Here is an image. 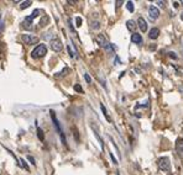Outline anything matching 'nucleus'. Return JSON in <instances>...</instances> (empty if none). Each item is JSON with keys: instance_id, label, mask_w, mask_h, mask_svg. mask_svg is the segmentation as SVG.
<instances>
[{"instance_id": "nucleus-1", "label": "nucleus", "mask_w": 183, "mask_h": 175, "mask_svg": "<svg viewBox=\"0 0 183 175\" xmlns=\"http://www.w3.org/2000/svg\"><path fill=\"white\" fill-rule=\"evenodd\" d=\"M50 114H51V118H52V121H53V125H55V127H56V130H57V132H58L59 137H61V141H62V143H63V144L67 147V141H66L64 132H63L62 127H61V125H59V121H58V120H57V117H56V114H55L53 111H51Z\"/></svg>"}, {"instance_id": "nucleus-2", "label": "nucleus", "mask_w": 183, "mask_h": 175, "mask_svg": "<svg viewBox=\"0 0 183 175\" xmlns=\"http://www.w3.org/2000/svg\"><path fill=\"white\" fill-rule=\"evenodd\" d=\"M47 54V47L45 46V45H38V46H36L35 47V49L31 52V57L34 58V59H38V58H42V57H45Z\"/></svg>"}, {"instance_id": "nucleus-3", "label": "nucleus", "mask_w": 183, "mask_h": 175, "mask_svg": "<svg viewBox=\"0 0 183 175\" xmlns=\"http://www.w3.org/2000/svg\"><path fill=\"white\" fill-rule=\"evenodd\" d=\"M157 164H158V168L161 170H164V171H170L171 170V160L167 157L160 158L158 162H157Z\"/></svg>"}, {"instance_id": "nucleus-4", "label": "nucleus", "mask_w": 183, "mask_h": 175, "mask_svg": "<svg viewBox=\"0 0 183 175\" xmlns=\"http://www.w3.org/2000/svg\"><path fill=\"white\" fill-rule=\"evenodd\" d=\"M21 41L26 46H32V45H36L38 42V38L32 36V35H22L21 36Z\"/></svg>"}, {"instance_id": "nucleus-5", "label": "nucleus", "mask_w": 183, "mask_h": 175, "mask_svg": "<svg viewBox=\"0 0 183 175\" xmlns=\"http://www.w3.org/2000/svg\"><path fill=\"white\" fill-rule=\"evenodd\" d=\"M50 47H51V49H52V51H55V52H61V51L63 49L62 41L58 39V38L51 39V42H50Z\"/></svg>"}, {"instance_id": "nucleus-6", "label": "nucleus", "mask_w": 183, "mask_h": 175, "mask_svg": "<svg viewBox=\"0 0 183 175\" xmlns=\"http://www.w3.org/2000/svg\"><path fill=\"white\" fill-rule=\"evenodd\" d=\"M148 15H150V17H151L152 20H156V19H158V16H160V10H158L156 6L151 5V6L148 7Z\"/></svg>"}, {"instance_id": "nucleus-7", "label": "nucleus", "mask_w": 183, "mask_h": 175, "mask_svg": "<svg viewBox=\"0 0 183 175\" xmlns=\"http://www.w3.org/2000/svg\"><path fill=\"white\" fill-rule=\"evenodd\" d=\"M176 152L179 156V158H183V139L178 138L176 142Z\"/></svg>"}, {"instance_id": "nucleus-8", "label": "nucleus", "mask_w": 183, "mask_h": 175, "mask_svg": "<svg viewBox=\"0 0 183 175\" xmlns=\"http://www.w3.org/2000/svg\"><path fill=\"white\" fill-rule=\"evenodd\" d=\"M136 24H137L139 28L142 31V32H146V31H147V22H146V20L144 17H139Z\"/></svg>"}, {"instance_id": "nucleus-9", "label": "nucleus", "mask_w": 183, "mask_h": 175, "mask_svg": "<svg viewBox=\"0 0 183 175\" xmlns=\"http://www.w3.org/2000/svg\"><path fill=\"white\" fill-rule=\"evenodd\" d=\"M95 39H97V42H98V45H99L100 47L105 48V47L108 46V41H106V38H105L104 35H98Z\"/></svg>"}, {"instance_id": "nucleus-10", "label": "nucleus", "mask_w": 183, "mask_h": 175, "mask_svg": "<svg viewBox=\"0 0 183 175\" xmlns=\"http://www.w3.org/2000/svg\"><path fill=\"white\" fill-rule=\"evenodd\" d=\"M158 36H160V30H158L157 27H154V28H151V30H150L148 37H150L151 39H156Z\"/></svg>"}, {"instance_id": "nucleus-11", "label": "nucleus", "mask_w": 183, "mask_h": 175, "mask_svg": "<svg viewBox=\"0 0 183 175\" xmlns=\"http://www.w3.org/2000/svg\"><path fill=\"white\" fill-rule=\"evenodd\" d=\"M48 24H50V16H47V15H44L41 19H40V21H38V26L40 27H45Z\"/></svg>"}, {"instance_id": "nucleus-12", "label": "nucleus", "mask_w": 183, "mask_h": 175, "mask_svg": "<svg viewBox=\"0 0 183 175\" xmlns=\"http://www.w3.org/2000/svg\"><path fill=\"white\" fill-rule=\"evenodd\" d=\"M126 27H128L129 31L134 32V31L136 30V27H137V24L134 21V20H129V21H126Z\"/></svg>"}, {"instance_id": "nucleus-13", "label": "nucleus", "mask_w": 183, "mask_h": 175, "mask_svg": "<svg viewBox=\"0 0 183 175\" xmlns=\"http://www.w3.org/2000/svg\"><path fill=\"white\" fill-rule=\"evenodd\" d=\"M131 41H133L134 43H136V45H140V43H142V37H141V35L134 32L133 36H131Z\"/></svg>"}, {"instance_id": "nucleus-14", "label": "nucleus", "mask_w": 183, "mask_h": 175, "mask_svg": "<svg viewBox=\"0 0 183 175\" xmlns=\"http://www.w3.org/2000/svg\"><path fill=\"white\" fill-rule=\"evenodd\" d=\"M92 128H93V131H94V135H95L97 139H98V141H99V143H100V147H101V149L104 150V142H103V139H101V137L99 136V133H98V131H97V127H95L94 125H92Z\"/></svg>"}, {"instance_id": "nucleus-15", "label": "nucleus", "mask_w": 183, "mask_h": 175, "mask_svg": "<svg viewBox=\"0 0 183 175\" xmlns=\"http://www.w3.org/2000/svg\"><path fill=\"white\" fill-rule=\"evenodd\" d=\"M22 27L25 28V30H27V31H32L34 30V26H32V21H28V20H24L22 21Z\"/></svg>"}, {"instance_id": "nucleus-16", "label": "nucleus", "mask_w": 183, "mask_h": 175, "mask_svg": "<svg viewBox=\"0 0 183 175\" xmlns=\"http://www.w3.org/2000/svg\"><path fill=\"white\" fill-rule=\"evenodd\" d=\"M40 13H41V11H40L38 9L34 10V13L31 14V16H27V17H26V20H28V21H32V20H34L35 17H37V16H38V14H40Z\"/></svg>"}, {"instance_id": "nucleus-17", "label": "nucleus", "mask_w": 183, "mask_h": 175, "mask_svg": "<svg viewBox=\"0 0 183 175\" xmlns=\"http://www.w3.org/2000/svg\"><path fill=\"white\" fill-rule=\"evenodd\" d=\"M100 109H101V112L104 114V116H105V118L108 120V121H111V118H110V116L108 115V111H106V109H105V106L103 105V104H100Z\"/></svg>"}, {"instance_id": "nucleus-18", "label": "nucleus", "mask_w": 183, "mask_h": 175, "mask_svg": "<svg viewBox=\"0 0 183 175\" xmlns=\"http://www.w3.org/2000/svg\"><path fill=\"white\" fill-rule=\"evenodd\" d=\"M36 127H37V137H38L40 139H41V141L44 142V141H45V136H44V132H42V130L37 125H36Z\"/></svg>"}, {"instance_id": "nucleus-19", "label": "nucleus", "mask_w": 183, "mask_h": 175, "mask_svg": "<svg viewBox=\"0 0 183 175\" xmlns=\"http://www.w3.org/2000/svg\"><path fill=\"white\" fill-rule=\"evenodd\" d=\"M126 9L129 10L130 13H134V10H135L134 3H133V1H128V3H126Z\"/></svg>"}, {"instance_id": "nucleus-20", "label": "nucleus", "mask_w": 183, "mask_h": 175, "mask_svg": "<svg viewBox=\"0 0 183 175\" xmlns=\"http://www.w3.org/2000/svg\"><path fill=\"white\" fill-rule=\"evenodd\" d=\"M31 4H32V1H24L21 5H20V10H25V9H27Z\"/></svg>"}, {"instance_id": "nucleus-21", "label": "nucleus", "mask_w": 183, "mask_h": 175, "mask_svg": "<svg viewBox=\"0 0 183 175\" xmlns=\"http://www.w3.org/2000/svg\"><path fill=\"white\" fill-rule=\"evenodd\" d=\"M67 49H68L69 56L72 57V58H76V53L73 52V49H72V45H68V46H67Z\"/></svg>"}, {"instance_id": "nucleus-22", "label": "nucleus", "mask_w": 183, "mask_h": 175, "mask_svg": "<svg viewBox=\"0 0 183 175\" xmlns=\"http://www.w3.org/2000/svg\"><path fill=\"white\" fill-rule=\"evenodd\" d=\"M100 27V24H99V21H93L92 22V28H94V30H98Z\"/></svg>"}, {"instance_id": "nucleus-23", "label": "nucleus", "mask_w": 183, "mask_h": 175, "mask_svg": "<svg viewBox=\"0 0 183 175\" xmlns=\"http://www.w3.org/2000/svg\"><path fill=\"white\" fill-rule=\"evenodd\" d=\"M74 90H76L77 92H83V88L80 86L79 84H76V85H74Z\"/></svg>"}, {"instance_id": "nucleus-24", "label": "nucleus", "mask_w": 183, "mask_h": 175, "mask_svg": "<svg viewBox=\"0 0 183 175\" xmlns=\"http://www.w3.org/2000/svg\"><path fill=\"white\" fill-rule=\"evenodd\" d=\"M27 160H28V162H31V164H32V165H34V167L36 165V160H35V158H34V157H31V156H28V157H27Z\"/></svg>"}, {"instance_id": "nucleus-25", "label": "nucleus", "mask_w": 183, "mask_h": 175, "mask_svg": "<svg viewBox=\"0 0 183 175\" xmlns=\"http://www.w3.org/2000/svg\"><path fill=\"white\" fill-rule=\"evenodd\" d=\"M84 79H86V81H87L88 84H90V83H92V78H90V75H89L88 73H86V74H84Z\"/></svg>"}, {"instance_id": "nucleus-26", "label": "nucleus", "mask_w": 183, "mask_h": 175, "mask_svg": "<svg viewBox=\"0 0 183 175\" xmlns=\"http://www.w3.org/2000/svg\"><path fill=\"white\" fill-rule=\"evenodd\" d=\"M76 26L77 27H79V26H82V19H80V17H76Z\"/></svg>"}, {"instance_id": "nucleus-27", "label": "nucleus", "mask_w": 183, "mask_h": 175, "mask_svg": "<svg viewBox=\"0 0 183 175\" xmlns=\"http://www.w3.org/2000/svg\"><path fill=\"white\" fill-rule=\"evenodd\" d=\"M20 164H21V165H22V167H24L26 170H28V167H27V164L25 163V160H24V159H20Z\"/></svg>"}, {"instance_id": "nucleus-28", "label": "nucleus", "mask_w": 183, "mask_h": 175, "mask_svg": "<svg viewBox=\"0 0 183 175\" xmlns=\"http://www.w3.org/2000/svg\"><path fill=\"white\" fill-rule=\"evenodd\" d=\"M67 71H69V69H68V68H64V69H63V71H61V73H58V74H61L59 77H64ZM57 78H58V77H57Z\"/></svg>"}, {"instance_id": "nucleus-29", "label": "nucleus", "mask_w": 183, "mask_h": 175, "mask_svg": "<svg viewBox=\"0 0 183 175\" xmlns=\"http://www.w3.org/2000/svg\"><path fill=\"white\" fill-rule=\"evenodd\" d=\"M52 34H51V32H47V34H45V36H44V38L45 39H50V38H52Z\"/></svg>"}, {"instance_id": "nucleus-30", "label": "nucleus", "mask_w": 183, "mask_h": 175, "mask_svg": "<svg viewBox=\"0 0 183 175\" xmlns=\"http://www.w3.org/2000/svg\"><path fill=\"white\" fill-rule=\"evenodd\" d=\"M110 154V158H111V160H113L114 162V164H118V160L114 158V156H113V153H109Z\"/></svg>"}, {"instance_id": "nucleus-31", "label": "nucleus", "mask_w": 183, "mask_h": 175, "mask_svg": "<svg viewBox=\"0 0 183 175\" xmlns=\"http://www.w3.org/2000/svg\"><path fill=\"white\" fill-rule=\"evenodd\" d=\"M156 3H157V4H158L161 7H164V6H165V4H166V1H156Z\"/></svg>"}, {"instance_id": "nucleus-32", "label": "nucleus", "mask_w": 183, "mask_h": 175, "mask_svg": "<svg viewBox=\"0 0 183 175\" xmlns=\"http://www.w3.org/2000/svg\"><path fill=\"white\" fill-rule=\"evenodd\" d=\"M168 54H170V57H171V58H175V59L177 58V56H176V53H173V52H170Z\"/></svg>"}, {"instance_id": "nucleus-33", "label": "nucleus", "mask_w": 183, "mask_h": 175, "mask_svg": "<svg viewBox=\"0 0 183 175\" xmlns=\"http://www.w3.org/2000/svg\"><path fill=\"white\" fill-rule=\"evenodd\" d=\"M123 3H124V1H121V0H120V1H116V6H118V7H120V6H121V4H123Z\"/></svg>"}, {"instance_id": "nucleus-34", "label": "nucleus", "mask_w": 183, "mask_h": 175, "mask_svg": "<svg viewBox=\"0 0 183 175\" xmlns=\"http://www.w3.org/2000/svg\"><path fill=\"white\" fill-rule=\"evenodd\" d=\"M173 6H175V7H178V6H179V3H178V1H175V3H173Z\"/></svg>"}, {"instance_id": "nucleus-35", "label": "nucleus", "mask_w": 183, "mask_h": 175, "mask_svg": "<svg viewBox=\"0 0 183 175\" xmlns=\"http://www.w3.org/2000/svg\"><path fill=\"white\" fill-rule=\"evenodd\" d=\"M178 90H179V92H182V94H183V85H181V86L178 88Z\"/></svg>"}, {"instance_id": "nucleus-36", "label": "nucleus", "mask_w": 183, "mask_h": 175, "mask_svg": "<svg viewBox=\"0 0 183 175\" xmlns=\"http://www.w3.org/2000/svg\"><path fill=\"white\" fill-rule=\"evenodd\" d=\"M150 49H156V45H154V46H151V47H150Z\"/></svg>"}, {"instance_id": "nucleus-37", "label": "nucleus", "mask_w": 183, "mask_h": 175, "mask_svg": "<svg viewBox=\"0 0 183 175\" xmlns=\"http://www.w3.org/2000/svg\"><path fill=\"white\" fill-rule=\"evenodd\" d=\"M181 20H182V21H183V13L181 14Z\"/></svg>"}, {"instance_id": "nucleus-38", "label": "nucleus", "mask_w": 183, "mask_h": 175, "mask_svg": "<svg viewBox=\"0 0 183 175\" xmlns=\"http://www.w3.org/2000/svg\"><path fill=\"white\" fill-rule=\"evenodd\" d=\"M181 4H182V5H183V0H182V1H181Z\"/></svg>"}]
</instances>
